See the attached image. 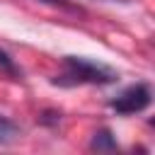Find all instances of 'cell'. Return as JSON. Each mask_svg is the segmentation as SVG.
<instances>
[{
	"instance_id": "cell-3",
	"label": "cell",
	"mask_w": 155,
	"mask_h": 155,
	"mask_svg": "<svg viewBox=\"0 0 155 155\" xmlns=\"http://www.w3.org/2000/svg\"><path fill=\"white\" fill-rule=\"evenodd\" d=\"M90 150L114 153V150H119V143H116V138H114V133H111L109 128H99V131H94V136H92V140H90Z\"/></svg>"
},
{
	"instance_id": "cell-7",
	"label": "cell",
	"mask_w": 155,
	"mask_h": 155,
	"mask_svg": "<svg viewBox=\"0 0 155 155\" xmlns=\"http://www.w3.org/2000/svg\"><path fill=\"white\" fill-rule=\"evenodd\" d=\"M61 121V111H44L41 114V124H58Z\"/></svg>"
},
{
	"instance_id": "cell-5",
	"label": "cell",
	"mask_w": 155,
	"mask_h": 155,
	"mask_svg": "<svg viewBox=\"0 0 155 155\" xmlns=\"http://www.w3.org/2000/svg\"><path fill=\"white\" fill-rule=\"evenodd\" d=\"M19 133H22V128H19L15 121H10L7 116H0V143H2V145L17 140Z\"/></svg>"
},
{
	"instance_id": "cell-2",
	"label": "cell",
	"mask_w": 155,
	"mask_h": 155,
	"mask_svg": "<svg viewBox=\"0 0 155 155\" xmlns=\"http://www.w3.org/2000/svg\"><path fill=\"white\" fill-rule=\"evenodd\" d=\"M153 102V90L148 82H136L131 87H126L124 92H119L114 99H109V107L121 114V116H131V114H140L150 107Z\"/></svg>"
},
{
	"instance_id": "cell-6",
	"label": "cell",
	"mask_w": 155,
	"mask_h": 155,
	"mask_svg": "<svg viewBox=\"0 0 155 155\" xmlns=\"http://www.w3.org/2000/svg\"><path fill=\"white\" fill-rule=\"evenodd\" d=\"M41 2H46V5H51V7H58V10H65V12H73V15H80L82 10L78 7V5H73L70 0H41Z\"/></svg>"
},
{
	"instance_id": "cell-1",
	"label": "cell",
	"mask_w": 155,
	"mask_h": 155,
	"mask_svg": "<svg viewBox=\"0 0 155 155\" xmlns=\"http://www.w3.org/2000/svg\"><path fill=\"white\" fill-rule=\"evenodd\" d=\"M119 80V73L99 61L82 58V56H63L61 73L51 80L58 87H75V85H111Z\"/></svg>"
},
{
	"instance_id": "cell-8",
	"label": "cell",
	"mask_w": 155,
	"mask_h": 155,
	"mask_svg": "<svg viewBox=\"0 0 155 155\" xmlns=\"http://www.w3.org/2000/svg\"><path fill=\"white\" fill-rule=\"evenodd\" d=\"M104 2H128V0H104Z\"/></svg>"
},
{
	"instance_id": "cell-4",
	"label": "cell",
	"mask_w": 155,
	"mask_h": 155,
	"mask_svg": "<svg viewBox=\"0 0 155 155\" xmlns=\"http://www.w3.org/2000/svg\"><path fill=\"white\" fill-rule=\"evenodd\" d=\"M0 73L7 75V78H12V80H22V70H19V65L15 63V58H12L5 48H0Z\"/></svg>"
}]
</instances>
